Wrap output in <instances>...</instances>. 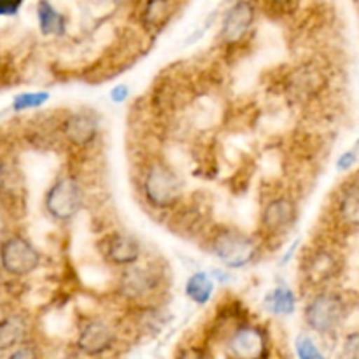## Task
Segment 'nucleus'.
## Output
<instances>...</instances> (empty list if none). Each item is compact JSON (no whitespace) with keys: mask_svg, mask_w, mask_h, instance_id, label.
<instances>
[{"mask_svg":"<svg viewBox=\"0 0 359 359\" xmlns=\"http://www.w3.org/2000/svg\"><path fill=\"white\" fill-rule=\"evenodd\" d=\"M144 193L154 209H170L181 200L182 184L168 165L153 163L144 179Z\"/></svg>","mask_w":359,"mask_h":359,"instance_id":"obj_1","label":"nucleus"},{"mask_svg":"<svg viewBox=\"0 0 359 359\" xmlns=\"http://www.w3.org/2000/svg\"><path fill=\"white\" fill-rule=\"evenodd\" d=\"M212 252L223 265L242 269L258 255V245L249 235L238 230H221L212 238Z\"/></svg>","mask_w":359,"mask_h":359,"instance_id":"obj_2","label":"nucleus"},{"mask_svg":"<svg viewBox=\"0 0 359 359\" xmlns=\"http://www.w3.org/2000/svg\"><path fill=\"white\" fill-rule=\"evenodd\" d=\"M46 210L58 221H70L83 209V189L72 177H60L44 198Z\"/></svg>","mask_w":359,"mask_h":359,"instance_id":"obj_3","label":"nucleus"},{"mask_svg":"<svg viewBox=\"0 0 359 359\" xmlns=\"http://www.w3.org/2000/svg\"><path fill=\"white\" fill-rule=\"evenodd\" d=\"M0 263L7 273L23 277L37 270L41 265V255L30 241L21 235H13L0 245Z\"/></svg>","mask_w":359,"mask_h":359,"instance_id":"obj_4","label":"nucleus"},{"mask_svg":"<svg viewBox=\"0 0 359 359\" xmlns=\"http://www.w3.org/2000/svg\"><path fill=\"white\" fill-rule=\"evenodd\" d=\"M346 316V305L335 293H321L305 309V321L314 332L330 333L339 328Z\"/></svg>","mask_w":359,"mask_h":359,"instance_id":"obj_5","label":"nucleus"},{"mask_svg":"<svg viewBox=\"0 0 359 359\" xmlns=\"http://www.w3.org/2000/svg\"><path fill=\"white\" fill-rule=\"evenodd\" d=\"M255 23V6L249 0H238L228 11L221 27V37L226 44H237Z\"/></svg>","mask_w":359,"mask_h":359,"instance_id":"obj_6","label":"nucleus"},{"mask_svg":"<svg viewBox=\"0 0 359 359\" xmlns=\"http://www.w3.org/2000/svg\"><path fill=\"white\" fill-rule=\"evenodd\" d=\"M230 353L242 359H256L265 356L266 339L263 330L256 326H242L230 339Z\"/></svg>","mask_w":359,"mask_h":359,"instance_id":"obj_7","label":"nucleus"},{"mask_svg":"<svg viewBox=\"0 0 359 359\" xmlns=\"http://www.w3.org/2000/svg\"><path fill=\"white\" fill-rule=\"evenodd\" d=\"M112 344H114V330L104 321L88 323L81 330L79 339H77V347L90 356L105 353L107 349H111Z\"/></svg>","mask_w":359,"mask_h":359,"instance_id":"obj_8","label":"nucleus"},{"mask_svg":"<svg viewBox=\"0 0 359 359\" xmlns=\"http://www.w3.org/2000/svg\"><path fill=\"white\" fill-rule=\"evenodd\" d=\"M297 219V205L291 198L286 196H279L273 198L272 202L266 203L265 210H263L262 223L269 233H280Z\"/></svg>","mask_w":359,"mask_h":359,"instance_id":"obj_9","label":"nucleus"},{"mask_svg":"<svg viewBox=\"0 0 359 359\" xmlns=\"http://www.w3.org/2000/svg\"><path fill=\"white\" fill-rule=\"evenodd\" d=\"M105 258L114 265L130 266L140 258V244L126 233H111L104 241Z\"/></svg>","mask_w":359,"mask_h":359,"instance_id":"obj_10","label":"nucleus"},{"mask_svg":"<svg viewBox=\"0 0 359 359\" xmlns=\"http://www.w3.org/2000/svg\"><path fill=\"white\" fill-rule=\"evenodd\" d=\"M132 266V265H130ZM158 286V276L149 266H132L121 277V291L130 300L149 294Z\"/></svg>","mask_w":359,"mask_h":359,"instance_id":"obj_11","label":"nucleus"},{"mask_svg":"<svg viewBox=\"0 0 359 359\" xmlns=\"http://www.w3.org/2000/svg\"><path fill=\"white\" fill-rule=\"evenodd\" d=\"M63 132L74 146H88L97 137L98 121L91 112H74L65 119Z\"/></svg>","mask_w":359,"mask_h":359,"instance_id":"obj_12","label":"nucleus"},{"mask_svg":"<svg viewBox=\"0 0 359 359\" xmlns=\"http://www.w3.org/2000/svg\"><path fill=\"white\" fill-rule=\"evenodd\" d=\"M37 18L39 28L42 35H63L65 34L67 21L62 13L55 9L53 4L48 0H39L37 4Z\"/></svg>","mask_w":359,"mask_h":359,"instance_id":"obj_13","label":"nucleus"},{"mask_svg":"<svg viewBox=\"0 0 359 359\" xmlns=\"http://www.w3.org/2000/svg\"><path fill=\"white\" fill-rule=\"evenodd\" d=\"M25 333H27V326H25L23 318L9 316L2 319L0 321V351L11 349L23 342Z\"/></svg>","mask_w":359,"mask_h":359,"instance_id":"obj_14","label":"nucleus"},{"mask_svg":"<svg viewBox=\"0 0 359 359\" xmlns=\"http://www.w3.org/2000/svg\"><path fill=\"white\" fill-rule=\"evenodd\" d=\"M214 293V283L205 272L193 273L186 284V294L198 305H205Z\"/></svg>","mask_w":359,"mask_h":359,"instance_id":"obj_15","label":"nucleus"},{"mask_svg":"<svg viewBox=\"0 0 359 359\" xmlns=\"http://www.w3.org/2000/svg\"><path fill=\"white\" fill-rule=\"evenodd\" d=\"M335 269V259L328 252H318L312 256L307 263V277L312 283H323L325 279L332 277Z\"/></svg>","mask_w":359,"mask_h":359,"instance_id":"obj_16","label":"nucleus"},{"mask_svg":"<svg viewBox=\"0 0 359 359\" xmlns=\"http://www.w3.org/2000/svg\"><path fill=\"white\" fill-rule=\"evenodd\" d=\"M340 214L346 223L359 226V186L344 193L342 202H340Z\"/></svg>","mask_w":359,"mask_h":359,"instance_id":"obj_17","label":"nucleus"},{"mask_svg":"<svg viewBox=\"0 0 359 359\" xmlns=\"http://www.w3.org/2000/svg\"><path fill=\"white\" fill-rule=\"evenodd\" d=\"M270 307L277 316H290L294 311V294L287 287H277L270 297Z\"/></svg>","mask_w":359,"mask_h":359,"instance_id":"obj_18","label":"nucleus"},{"mask_svg":"<svg viewBox=\"0 0 359 359\" xmlns=\"http://www.w3.org/2000/svg\"><path fill=\"white\" fill-rule=\"evenodd\" d=\"M49 100V93L46 91H35V93H20L13 102L14 111H27V109L42 107Z\"/></svg>","mask_w":359,"mask_h":359,"instance_id":"obj_19","label":"nucleus"},{"mask_svg":"<svg viewBox=\"0 0 359 359\" xmlns=\"http://www.w3.org/2000/svg\"><path fill=\"white\" fill-rule=\"evenodd\" d=\"M167 0H149L146 7V20L151 25H161L168 13Z\"/></svg>","mask_w":359,"mask_h":359,"instance_id":"obj_20","label":"nucleus"},{"mask_svg":"<svg viewBox=\"0 0 359 359\" xmlns=\"http://www.w3.org/2000/svg\"><path fill=\"white\" fill-rule=\"evenodd\" d=\"M297 353L302 359H321L323 354L321 351L316 347V344L312 342L311 337L300 335L297 339Z\"/></svg>","mask_w":359,"mask_h":359,"instance_id":"obj_21","label":"nucleus"},{"mask_svg":"<svg viewBox=\"0 0 359 359\" xmlns=\"http://www.w3.org/2000/svg\"><path fill=\"white\" fill-rule=\"evenodd\" d=\"M358 154H359V144L356 147H353V149L347 151V153H344L342 156H340L339 165H337V167H339V170H349V168L356 163Z\"/></svg>","mask_w":359,"mask_h":359,"instance_id":"obj_22","label":"nucleus"},{"mask_svg":"<svg viewBox=\"0 0 359 359\" xmlns=\"http://www.w3.org/2000/svg\"><path fill=\"white\" fill-rule=\"evenodd\" d=\"M344 356L359 358V333L347 337L346 344H344Z\"/></svg>","mask_w":359,"mask_h":359,"instance_id":"obj_23","label":"nucleus"},{"mask_svg":"<svg viewBox=\"0 0 359 359\" xmlns=\"http://www.w3.org/2000/svg\"><path fill=\"white\" fill-rule=\"evenodd\" d=\"M23 0H0V16H13L20 11Z\"/></svg>","mask_w":359,"mask_h":359,"instance_id":"obj_24","label":"nucleus"},{"mask_svg":"<svg viewBox=\"0 0 359 359\" xmlns=\"http://www.w3.org/2000/svg\"><path fill=\"white\" fill-rule=\"evenodd\" d=\"M126 97H128V86H126V84H118L116 88H112V91H111L112 102H116V104H121V102L126 100Z\"/></svg>","mask_w":359,"mask_h":359,"instance_id":"obj_25","label":"nucleus"},{"mask_svg":"<svg viewBox=\"0 0 359 359\" xmlns=\"http://www.w3.org/2000/svg\"><path fill=\"white\" fill-rule=\"evenodd\" d=\"M35 356H37V353L30 349H25V346H21V349L11 353V358H35Z\"/></svg>","mask_w":359,"mask_h":359,"instance_id":"obj_26","label":"nucleus"},{"mask_svg":"<svg viewBox=\"0 0 359 359\" xmlns=\"http://www.w3.org/2000/svg\"><path fill=\"white\" fill-rule=\"evenodd\" d=\"M270 2H272V4H279V6H283V4L291 2V0H270Z\"/></svg>","mask_w":359,"mask_h":359,"instance_id":"obj_27","label":"nucleus"}]
</instances>
